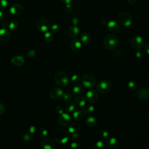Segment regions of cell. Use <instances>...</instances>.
Masks as SVG:
<instances>
[{"mask_svg":"<svg viewBox=\"0 0 149 149\" xmlns=\"http://www.w3.org/2000/svg\"><path fill=\"white\" fill-rule=\"evenodd\" d=\"M103 44L106 49L111 51L114 50L118 47V38L113 34H109L104 38Z\"/></svg>","mask_w":149,"mask_h":149,"instance_id":"obj_1","label":"cell"},{"mask_svg":"<svg viewBox=\"0 0 149 149\" xmlns=\"http://www.w3.org/2000/svg\"><path fill=\"white\" fill-rule=\"evenodd\" d=\"M54 80L58 86L64 87L68 84L69 78L66 72L63 71H59L55 74Z\"/></svg>","mask_w":149,"mask_h":149,"instance_id":"obj_2","label":"cell"},{"mask_svg":"<svg viewBox=\"0 0 149 149\" xmlns=\"http://www.w3.org/2000/svg\"><path fill=\"white\" fill-rule=\"evenodd\" d=\"M82 84L87 88H93L95 86L96 78L91 73H85L83 75L81 78Z\"/></svg>","mask_w":149,"mask_h":149,"instance_id":"obj_3","label":"cell"},{"mask_svg":"<svg viewBox=\"0 0 149 149\" xmlns=\"http://www.w3.org/2000/svg\"><path fill=\"white\" fill-rule=\"evenodd\" d=\"M54 139L57 142L65 144L68 141V133L63 129H57L54 132Z\"/></svg>","mask_w":149,"mask_h":149,"instance_id":"obj_4","label":"cell"},{"mask_svg":"<svg viewBox=\"0 0 149 149\" xmlns=\"http://www.w3.org/2000/svg\"><path fill=\"white\" fill-rule=\"evenodd\" d=\"M118 20L122 25L126 27L130 26L132 23V19L131 16L126 12L120 13L118 15Z\"/></svg>","mask_w":149,"mask_h":149,"instance_id":"obj_5","label":"cell"},{"mask_svg":"<svg viewBox=\"0 0 149 149\" xmlns=\"http://www.w3.org/2000/svg\"><path fill=\"white\" fill-rule=\"evenodd\" d=\"M112 87L111 82L108 80H102L97 84V89L101 93H107Z\"/></svg>","mask_w":149,"mask_h":149,"instance_id":"obj_6","label":"cell"},{"mask_svg":"<svg viewBox=\"0 0 149 149\" xmlns=\"http://www.w3.org/2000/svg\"><path fill=\"white\" fill-rule=\"evenodd\" d=\"M36 26L39 31L41 32H46L50 28V23L45 19H40L37 21Z\"/></svg>","mask_w":149,"mask_h":149,"instance_id":"obj_7","label":"cell"},{"mask_svg":"<svg viewBox=\"0 0 149 149\" xmlns=\"http://www.w3.org/2000/svg\"><path fill=\"white\" fill-rule=\"evenodd\" d=\"M86 100L87 102L91 104H94L97 102L98 98V94L95 90H90L88 91L86 94Z\"/></svg>","mask_w":149,"mask_h":149,"instance_id":"obj_8","label":"cell"},{"mask_svg":"<svg viewBox=\"0 0 149 149\" xmlns=\"http://www.w3.org/2000/svg\"><path fill=\"white\" fill-rule=\"evenodd\" d=\"M136 97L141 100H146L149 98V89L146 87L139 88L136 92Z\"/></svg>","mask_w":149,"mask_h":149,"instance_id":"obj_9","label":"cell"},{"mask_svg":"<svg viewBox=\"0 0 149 149\" xmlns=\"http://www.w3.org/2000/svg\"><path fill=\"white\" fill-rule=\"evenodd\" d=\"M63 94V91L58 87L52 88L49 91V97L53 100H58L61 98Z\"/></svg>","mask_w":149,"mask_h":149,"instance_id":"obj_10","label":"cell"},{"mask_svg":"<svg viewBox=\"0 0 149 149\" xmlns=\"http://www.w3.org/2000/svg\"><path fill=\"white\" fill-rule=\"evenodd\" d=\"M41 147L44 149H54L55 148V143L51 139L46 138L41 141Z\"/></svg>","mask_w":149,"mask_h":149,"instance_id":"obj_11","label":"cell"},{"mask_svg":"<svg viewBox=\"0 0 149 149\" xmlns=\"http://www.w3.org/2000/svg\"><path fill=\"white\" fill-rule=\"evenodd\" d=\"M130 44L132 47L139 49L143 45V39L140 36H136L131 39Z\"/></svg>","mask_w":149,"mask_h":149,"instance_id":"obj_12","label":"cell"},{"mask_svg":"<svg viewBox=\"0 0 149 149\" xmlns=\"http://www.w3.org/2000/svg\"><path fill=\"white\" fill-rule=\"evenodd\" d=\"M73 116L77 120L81 121L85 118L86 112L81 108H78L73 112Z\"/></svg>","mask_w":149,"mask_h":149,"instance_id":"obj_13","label":"cell"},{"mask_svg":"<svg viewBox=\"0 0 149 149\" xmlns=\"http://www.w3.org/2000/svg\"><path fill=\"white\" fill-rule=\"evenodd\" d=\"M9 11L13 15H19L23 12V8L21 5L15 3L10 6Z\"/></svg>","mask_w":149,"mask_h":149,"instance_id":"obj_14","label":"cell"},{"mask_svg":"<svg viewBox=\"0 0 149 149\" xmlns=\"http://www.w3.org/2000/svg\"><path fill=\"white\" fill-rule=\"evenodd\" d=\"M105 146L109 149L116 148L119 146V142L115 137H111L105 141Z\"/></svg>","mask_w":149,"mask_h":149,"instance_id":"obj_15","label":"cell"},{"mask_svg":"<svg viewBox=\"0 0 149 149\" xmlns=\"http://www.w3.org/2000/svg\"><path fill=\"white\" fill-rule=\"evenodd\" d=\"M81 43L78 39H73L70 42V47L71 49L74 52L79 51L81 48Z\"/></svg>","mask_w":149,"mask_h":149,"instance_id":"obj_16","label":"cell"},{"mask_svg":"<svg viewBox=\"0 0 149 149\" xmlns=\"http://www.w3.org/2000/svg\"><path fill=\"white\" fill-rule=\"evenodd\" d=\"M11 62L16 66H21L24 64V59L21 55H16L12 58Z\"/></svg>","mask_w":149,"mask_h":149,"instance_id":"obj_17","label":"cell"},{"mask_svg":"<svg viewBox=\"0 0 149 149\" xmlns=\"http://www.w3.org/2000/svg\"><path fill=\"white\" fill-rule=\"evenodd\" d=\"M107 29L108 30L112 32V33H116L119 30V24L115 21L111 20L107 23Z\"/></svg>","mask_w":149,"mask_h":149,"instance_id":"obj_18","label":"cell"},{"mask_svg":"<svg viewBox=\"0 0 149 149\" xmlns=\"http://www.w3.org/2000/svg\"><path fill=\"white\" fill-rule=\"evenodd\" d=\"M80 30L77 26H73L70 27L68 31V36L71 38L76 37L79 33Z\"/></svg>","mask_w":149,"mask_h":149,"instance_id":"obj_19","label":"cell"},{"mask_svg":"<svg viewBox=\"0 0 149 149\" xmlns=\"http://www.w3.org/2000/svg\"><path fill=\"white\" fill-rule=\"evenodd\" d=\"M10 38V33L5 29H0V41L5 42Z\"/></svg>","mask_w":149,"mask_h":149,"instance_id":"obj_20","label":"cell"},{"mask_svg":"<svg viewBox=\"0 0 149 149\" xmlns=\"http://www.w3.org/2000/svg\"><path fill=\"white\" fill-rule=\"evenodd\" d=\"M81 41L84 44H88L91 40V35L88 33H83L81 35Z\"/></svg>","mask_w":149,"mask_h":149,"instance_id":"obj_21","label":"cell"},{"mask_svg":"<svg viewBox=\"0 0 149 149\" xmlns=\"http://www.w3.org/2000/svg\"><path fill=\"white\" fill-rule=\"evenodd\" d=\"M79 129H80V125L76 122H74L71 123L69 127H68V131L70 133H77V132H78Z\"/></svg>","mask_w":149,"mask_h":149,"instance_id":"obj_22","label":"cell"},{"mask_svg":"<svg viewBox=\"0 0 149 149\" xmlns=\"http://www.w3.org/2000/svg\"><path fill=\"white\" fill-rule=\"evenodd\" d=\"M86 124L87 125V126H88L90 127H95L97 125V120L95 118H94L93 116L88 117L86 119Z\"/></svg>","mask_w":149,"mask_h":149,"instance_id":"obj_23","label":"cell"},{"mask_svg":"<svg viewBox=\"0 0 149 149\" xmlns=\"http://www.w3.org/2000/svg\"><path fill=\"white\" fill-rule=\"evenodd\" d=\"M70 120H68V119H65L64 118H63L61 115L59 116L58 119V123L62 126H66L68 125H69V123H70Z\"/></svg>","mask_w":149,"mask_h":149,"instance_id":"obj_24","label":"cell"},{"mask_svg":"<svg viewBox=\"0 0 149 149\" xmlns=\"http://www.w3.org/2000/svg\"><path fill=\"white\" fill-rule=\"evenodd\" d=\"M76 104L80 107H83L86 105V100L83 97H77L75 99Z\"/></svg>","mask_w":149,"mask_h":149,"instance_id":"obj_25","label":"cell"},{"mask_svg":"<svg viewBox=\"0 0 149 149\" xmlns=\"http://www.w3.org/2000/svg\"><path fill=\"white\" fill-rule=\"evenodd\" d=\"M83 92V87L80 84H77L73 88V93L74 95H79L81 94Z\"/></svg>","mask_w":149,"mask_h":149,"instance_id":"obj_26","label":"cell"},{"mask_svg":"<svg viewBox=\"0 0 149 149\" xmlns=\"http://www.w3.org/2000/svg\"><path fill=\"white\" fill-rule=\"evenodd\" d=\"M74 104L72 102H68L66 104L65 106V110L67 112H73L74 109Z\"/></svg>","mask_w":149,"mask_h":149,"instance_id":"obj_27","label":"cell"},{"mask_svg":"<svg viewBox=\"0 0 149 149\" xmlns=\"http://www.w3.org/2000/svg\"><path fill=\"white\" fill-rule=\"evenodd\" d=\"M44 37V39L45 41H47V42H51L54 39V35L51 32L46 31V32H45Z\"/></svg>","mask_w":149,"mask_h":149,"instance_id":"obj_28","label":"cell"},{"mask_svg":"<svg viewBox=\"0 0 149 149\" xmlns=\"http://www.w3.org/2000/svg\"><path fill=\"white\" fill-rule=\"evenodd\" d=\"M8 27L11 30H15L18 27V23L16 21H12L9 23Z\"/></svg>","mask_w":149,"mask_h":149,"instance_id":"obj_29","label":"cell"},{"mask_svg":"<svg viewBox=\"0 0 149 149\" xmlns=\"http://www.w3.org/2000/svg\"><path fill=\"white\" fill-rule=\"evenodd\" d=\"M71 80L74 83H79L81 81V79L80 76H79L78 74H74L72 76Z\"/></svg>","mask_w":149,"mask_h":149,"instance_id":"obj_30","label":"cell"},{"mask_svg":"<svg viewBox=\"0 0 149 149\" xmlns=\"http://www.w3.org/2000/svg\"><path fill=\"white\" fill-rule=\"evenodd\" d=\"M51 30L54 33H58L60 30L59 26L58 24H54L51 27Z\"/></svg>","mask_w":149,"mask_h":149,"instance_id":"obj_31","label":"cell"},{"mask_svg":"<svg viewBox=\"0 0 149 149\" xmlns=\"http://www.w3.org/2000/svg\"><path fill=\"white\" fill-rule=\"evenodd\" d=\"M62 97L63 100H65V101H69V100H71V98L72 97V94L69 92H67V93H63V94Z\"/></svg>","mask_w":149,"mask_h":149,"instance_id":"obj_32","label":"cell"},{"mask_svg":"<svg viewBox=\"0 0 149 149\" xmlns=\"http://www.w3.org/2000/svg\"><path fill=\"white\" fill-rule=\"evenodd\" d=\"M64 10L67 13H70L72 12L73 7L70 5V3H68L66 5V6H65V8H64Z\"/></svg>","mask_w":149,"mask_h":149,"instance_id":"obj_33","label":"cell"},{"mask_svg":"<svg viewBox=\"0 0 149 149\" xmlns=\"http://www.w3.org/2000/svg\"><path fill=\"white\" fill-rule=\"evenodd\" d=\"M38 134L39 135L42 137H45L47 134H48V131L47 129H44V128H41L38 132Z\"/></svg>","mask_w":149,"mask_h":149,"instance_id":"obj_34","label":"cell"},{"mask_svg":"<svg viewBox=\"0 0 149 149\" xmlns=\"http://www.w3.org/2000/svg\"><path fill=\"white\" fill-rule=\"evenodd\" d=\"M8 5V0H0V9H5Z\"/></svg>","mask_w":149,"mask_h":149,"instance_id":"obj_35","label":"cell"},{"mask_svg":"<svg viewBox=\"0 0 149 149\" xmlns=\"http://www.w3.org/2000/svg\"><path fill=\"white\" fill-rule=\"evenodd\" d=\"M94 111V108L93 105L86 106V108H85V109H84V111L86 112V113H90L93 112Z\"/></svg>","mask_w":149,"mask_h":149,"instance_id":"obj_36","label":"cell"},{"mask_svg":"<svg viewBox=\"0 0 149 149\" xmlns=\"http://www.w3.org/2000/svg\"><path fill=\"white\" fill-rule=\"evenodd\" d=\"M98 133L101 138H106L108 136V132L105 130H101Z\"/></svg>","mask_w":149,"mask_h":149,"instance_id":"obj_37","label":"cell"},{"mask_svg":"<svg viewBox=\"0 0 149 149\" xmlns=\"http://www.w3.org/2000/svg\"><path fill=\"white\" fill-rule=\"evenodd\" d=\"M127 86L129 87V88L131 90H136V87H137V85L136 84V83L133 81H130L128 84H127Z\"/></svg>","mask_w":149,"mask_h":149,"instance_id":"obj_38","label":"cell"},{"mask_svg":"<svg viewBox=\"0 0 149 149\" xmlns=\"http://www.w3.org/2000/svg\"><path fill=\"white\" fill-rule=\"evenodd\" d=\"M36 55V52L33 49H30L29 50L28 52H27V56L29 57H30V58H33L34 56H35Z\"/></svg>","mask_w":149,"mask_h":149,"instance_id":"obj_39","label":"cell"},{"mask_svg":"<svg viewBox=\"0 0 149 149\" xmlns=\"http://www.w3.org/2000/svg\"><path fill=\"white\" fill-rule=\"evenodd\" d=\"M63 108L62 105H58L56 107V111L57 112V113H59V114H62V113H63Z\"/></svg>","mask_w":149,"mask_h":149,"instance_id":"obj_40","label":"cell"},{"mask_svg":"<svg viewBox=\"0 0 149 149\" xmlns=\"http://www.w3.org/2000/svg\"><path fill=\"white\" fill-rule=\"evenodd\" d=\"M23 140L26 141H29L31 140V135H30L28 133H25L23 134Z\"/></svg>","mask_w":149,"mask_h":149,"instance_id":"obj_41","label":"cell"},{"mask_svg":"<svg viewBox=\"0 0 149 149\" xmlns=\"http://www.w3.org/2000/svg\"><path fill=\"white\" fill-rule=\"evenodd\" d=\"M103 146H104V143H103V142L102 141H100V140L97 141L95 143V147L96 148H101L103 147Z\"/></svg>","mask_w":149,"mask_h":149,"instance_id":"obj_42","label":"cell"},{"mask_svg":"<svg viewBox=\"0 0 149 149\" xmlns=\"http://www.w3.org/2000/svg\"><path fill=\"white\" fill-rule=\"evenodd\" d=\"M5 111V105L2 103L0 102V115L3 114Z\"/></svg>","mask_w":149,"mask_h":149,"instance_id":"obj_43","label":"cell"},{"mask_svg":"<svg viewBox=\"0 0 149 149\" xmlns=\"http://www.w3.org/2000/svg\"><path fill=\"white\" fill-rule=\"evenodd\" d=\"M80 147L78 143L76 142H73L70 144V148H79Z\"/></svg>","mask_w":149,"mask_h":149,"instance_id":"obj_44","label":"cell"},{"mask_svg":"<svg viewBox=\"0 0 149 149\" xmlns=\"http://www.w3.org/2000/svg\"><path fill=\"white\" fill-rule=\"evenodd\" d=\"M72 23L73 24V25L77 26V24H78L79 22V19H78L77 17H73V18L72 19Z\"/></svg>","mask_w":149,"mask_h":149,"instance_id":"obj_45","label":"cell"},{"mask_svg":"<svg viewBox=\"0 0 149 149\" xmlns=\"http://www.w3.org/2000/svg\"><path fill=\"white\" fill-rule=\"evenodd\" d=\"M142 56H143V52L140 50V49H138L137 51H136V56L139 58H141Z\"/></svg>","mask_w":149,"mask_h":149,"instance_id":"obj_46","label":"cell"},{"mask_svg":"<svg viewBox=\"0 0 149 149\" xmlns=\"http://www.w3.org/2000/svg\"><path fill=\"white\" fill-rule=\"evenodd\" d=\"M29 132L31 134H34L36 132V127L34 126H31L29 127Z\"/></svg>","mask_w":149,"mask_h":149,"instance_id":"obj_47","label":"cell"},{"mask_svg":"<svg viewBox=\"0 0 149 149\" xmlns=\"http://www.w3.org/2000/svg\"><path fill=\"white\" fill-rule=\"evenodd\" d=\"M5 14L4 12L2 10H0V21L3 20V19L5 18Z\"/></svg>","mask_w":149,"mask_h":149,"instance_id":"obj_48","label":"cell"},{"mask_svg":"<svg viewBox=\"0 0 149 149\" xmlns=\"http://www.w3.org/2000/svg\"><path fill=\"white\" fill-rule=\"evenodd\" d=\"M72 137L74 139V140H76L77 139H78L79 137V134L77 133H73V134L72 135Z\"/></svg>","mask_w":149,"mask_h":149,"instance_id":"obj_49","label":"cell"},{"mask_svg":"<svg viewBox=\"0 0 149 149\" xmlns=\"http://www.w3.org/2000/svg\"><path fill=\"white\" fill-rule=\"evenodd\" d=\"M144 49H145V51H146V52L149 55V42L147 43V44L146 45Z\"/></svg>","mask_w":149,"mask_h":149,"instance_id":"obj_50","label":"cell"},{"mask_svg":"<svg viewBox=\"0 0 149 149\" xmlns=\"http://www.w3.org/2000/svg\"><path fill=\"white\" fill-rule=\"evenodd\" d=\"M63 3H65L66 4H68V3H70L73 0H60Z\"/></svg>","mask_w":149,"mask_h":149,"instance_id":"obj_51","label":"cell"},{"mask_svg":"<svg viewBox=\"0 0 149 149\" xmlns=\"http://www.w3.org/2000/svg\"><path fill=\"white\" fill-rule=\"evenodd\" d=\"M127 1L128 3H129L130 4H134L136 3L137 0H127Z\"/></svg>","mask_w":149,"mask_h":149,"instance_id":"obj_52","label":"cell"},{"mask_svg":"<svg viewBox=\"0 0 149 149\" xmlns=\"http://www.w3.org/2000/svg\"><path fill=\"white\" fill-rule=\"evenodd\" d=\"M148 120H149V113H148Z\"/></svg>","mask_w":149,"mask_h":149,"instance_id":"obj_53","label":"cell"}]
</instances>
